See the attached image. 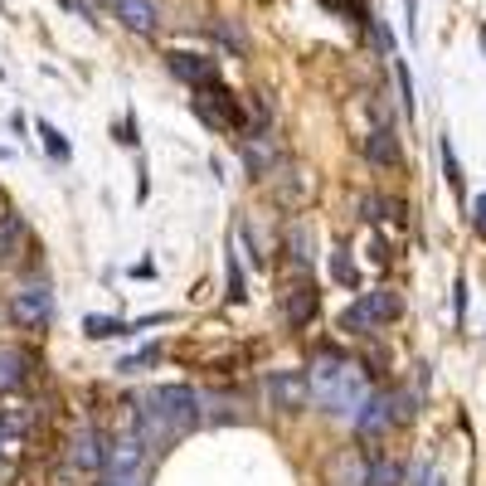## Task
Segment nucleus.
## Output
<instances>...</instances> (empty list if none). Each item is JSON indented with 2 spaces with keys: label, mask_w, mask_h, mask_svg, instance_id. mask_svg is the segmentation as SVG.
Here are the masks:
<instances>
[{
  "label": "nucleus",
  "mask_w": 486,
  "mask_h": 486,
  "mask_svg": "<svg viewBox=\"0 0 486 486\" xmlns=\"http://www.w3.org/2000/svg\"><path fill=\"white\" fill-rule=\"evenodd\" d=\"M306 379H312V399L322 409H331V413H360L365 399H370V379H365V370L350 365V360H340L336 350L316 355Z\"/></svg>",
  "instance_id": "f257e3e1"
},
{
  "label": "nucleus",
  "mask_w": 486,
  "mask_h": 486,
  "mask_svg": "<svg viewBox=\"0 0 486 486\" xmlns=\"http://www.w3.org/2000/svg\"><path fill=\"white\" fill-rule=\"evenodd\" d=\"M141 404L156 409L161 419L171 423V433H190L195 423H205V419H199V394H195V389H185V384L146 389V394H141Z\"/></svg>",
  "instance_id": "f03ea898"
},
{
  "label": "nucleus",
  "mask_w": 486,
  "mask_h": 486,
  "mask_svg": "<svg viewBox=\"0 0 486 486\" xmlns=\"http://www.w3.org/2000/svg\"><path fill=\"white\" fill-rule=\"evenodd\" d=\"M404 419H413V394L384 389V394H370V399H365V409L355 413V433L375 437V433H384L389 423H404Z\"/></svg>",
  "instance_id": "7ed1b4c3"
},
{
  "label": "nucleus",
  "mask_w": 486,
  "mask_h": 486,
  "mask_svg": "<svg viewBox=\"0 0 486 486\" xmlns=\"http://www.w3.org/2000/svg\"><path fill=\"white\" fill-rule=\"evenodd\" d=\"M399 312H404V302H399L394 292H384V287H379V292H365V297L355 302V306H346L340 326L360 336V331H375V326H389V322H399Z\"/></svg>",
  "instance_id": "20e7f679"
},
{
  "label": "nucleus",
  "mask_w": 486,
  "mask_h": 486,
  "mask_svg": "<svg viewBox=\"0 0 486 486\" xmlns=\"http://www.w3.org/2000/svg\"><path fill=\"white\" fill-rule=\"evenodd\" d=\"M146 453L151 447L141 443V437H122V443H112V457H108V482H127V486H141V477H146Z\"/></svg>",
  "instance_id": "39448f33"
},
{
  "label": "nucleus",
  "mask_w": 486,
  "mask_h": 486,
  "mask_svg": "<svg viewBox=\"0 0 486 486\" xmlns=\"http://www.w3.org/2000/svg\"><path fill=\"white\" fill-rule=\"evenodd\" d=\"M268 399H272V409L292 413L312 399V379H306V370H278V375H268Z\"/></svg>",
  "instance_id": "423d86ee"
},
{
  "label": "nucleus",
  "mask_w": 486,
  "mask_h": 486,
  "mask_svg": "<svg viewBox=\"0 0 486 486\" xmlns=\"http://www.w3.org/2000/svg\"><path fill=\"white\" fill-rule=\"evenodd\" d=\"M10 316H15L20 326H30V331H44L54 322V297L44 287H20L15 302H10Z\"/></svg>",
  "instance_id": "0eeeda50"
},
{
  "label": "nucleus",
  "mask_w": 486,
  "mask_h": 486,
  "mask_svg": "<svg viewBox=\"0 0 486 486\" xmlns=\"http://www.w3.org/2000/svg\"><path fill=\"white\" fill-rule=\"evenodd\" d=\"M165 68H171L181 83H190V88H215L219 83V58H205V54H165Z\"/></svg>",
  "instance_id": "6e6552de"
},
{
  "label": "nucleus",
  "mask_w": 486,
  "mask_h": 486,
  "mask_svg": "<svg viewBox=\"0 0 486 486\" xmlns=\"http://www.w3.org/2000/svg\"><path fill=\"white\" fill-rule=\"evenodd\" d=\"M74 467H83V472H98V467H108V457H112V447H108V437H102L98 429H83L78 437H74Z\"/></svg>",
  "instance_id": "1a4fd4ad"
},
{
  "label": "nucleus",
  "mask_w": 486,
  "mask_h": 486,
  "mask_svg": "<svg viewBox=\"0 0 486 486\" xmlns=\"http://www.w3.org/2000/svg\"><path fill=\"white\" fill-rule=\"evenodd\" d=\"M117 20H122L127 30H137V34H156V5H151V0H117Z\"/></svg>",
  "instance_id": "9d476101"
},
{
  "label": "nucleus",
  "mask_w": 486,
  "mask_h": 486,
  "mask_svg": "<svg viewBox=\"0 0 486 486\" xmlns=\"http://www.w3.org/2000/svg\"><path fill=\"white\" fill-rule=\"evenodd\" d=\"M360 151H365L375 165H399V137L389 132V127H375V132L360 141Z\"/></svg>",
  "instance_id": "9b49d317"
},
{
  "label": "nucleus",
  "mask_w": 486,
  "mask_h": 486,
  "mask_svg": "<svg viewBox=\"0 0 486 486\" xmlns=\"http://www.w3.org/2000/svg\"><path fill=\"white\" fill-rule=\"evenodd\" d=\"M199 419L205 423H239L243 413H239V399H229V394H199Z\"/></svg>",
  "instance_id": "f8f14e48"
},
{
  "label": "nucleus",
  "mask_w": 486,
  "mask_h": 486,
  "mask_svg": "<svg viewBox=\"0 0 486 486\" xmlns=\"http://www.w3.org/2000/svg\"><path fill=\"white\" fill-rule=\"evenodd\" d=\"M243 165H248V175L272 171V165H278V141H272V137H253L243 146Z\"/></svg>",
  "instance_id": "ddd939ff"
},
{
  "label": "nucleus",
  "mask_w": 486,
  "mask_h": 486,
  "mask_svg": "<svg viewBox=\"0 0 486 486\" xmlns=\"http://www.w3.org/2000/svg\"><path fill=\"white\" fill-rule=\"evenodd\" d=\"M30 375V360L20 350H0V394H10V389H20Z\"/></svg>",
  "instance_id": "4468645a"
},
{
  "label": "nucleus",
  "mask_w": 486,
  "mask_h": 486,
  "mask_svg": "<svg viewBox=\"0 0 486 486\" xmlns=\"http://www.w3.org/2000/svg\"><path fill=\"white\" fill-rule=\"evenodd\" d=\"M312 316H316V292H312V287L287 292V322H292V326H306Z\"/></svg>",
  "instance_id": "2eb2a0df"
},
{
  "label": "nucleus",
  "mask_w": 486,
  "mask_h": 486,
  "mask_svg": "<svg viewBox=\"0 0 486 486\" xmlns=\"http://www.w3.org/2000/svg\"><path fill=\"white\" fill-rule=\"evenodd\" d=\"M404 482V467H399V462H370V467H365V486H399Z\"/></svg>",
  "instance_id": "dca6fc26"
},
{
  "label": "nucleus",
  "mask_w": 486,
  "mask_h": 486,
  "mask_svg": "<svg viewBox=\"0 0 486 486\" xmlns=\"http://www.w3.org/2000/svg\"><path fill=\"white\" fill-rule=\"evenodd\" d=\"M20 239H25V224H20V215H0V258L20 253Z\"/></svg>",
  "instance_id": "f3484780"
},
{
  "label": "nucleus",
  "mask_w": 486,
  "mask_h": 486,
  "mask_svg": "<svg viewBox=\"0 0 486 486\" xmlns=\"http://www.w3.org/2000/svg\"><path fill=\"white\" fill-rule=\"evenodd\" d=\"M30 423H34V413H30V409H0V433H5L10 443H15V437L25 433Z\"/></svg>",
  "instance_id": "a211bd4d"
},
{
  "label": "nucleus",
  "mask_w": 486,
  "mask_h": 486,
  "mask_svg": "<svg viewBox=\"0 0 486 486\" xmlns=\"http://www.w3.org/2000/svg\"><path fill=\"white\" fill-rule=\"evenodd\" d=\"M83 331H88V336L93 340H108V336H127V331H132V326H127V322H117V316H88V322H83Z\"/></svg>",
  "instance_id": "6ab92c4d"
},
{
  "label": "nucleus",
  "mask_w": 486,
  "mask_h": 486,
  "mask_svg": "<svg viewBox=\"0 0 486 486\" xmlns=\"http://www.w3.org/2000/svg\"><path fill=\"white\" fill-rule=\"evenodd\" d=\"M215 40L224 44L229 54H243L248 49V40H243V30L234 25V20H215Z\"/></svg>",
  "instance_id": "aec40b11"
},
{
  "label": "nucleus",
  "mask_w": 486,
  "mask_h": 486,
  "mask_svg": "<svg viewBox=\"0 0 486 486\" xmlns=\"http://www.w3.org/2000/svg\"><path fill=\"white\" fill-rule=\"evenodd\" d=\"M287 248L297 253V268H312V234H306V224H292Z\"/></svg>",
  "instance_id": "412c9836"
},
{
  "label": "nucleus",
  "mask_w": 486,
  "mask_h": 486,
  "mask_svg": "<svg viewBox=\"0 0 486 486\" xmlns=\"http://www.w3.org/2000/svg\"><path fill=\"white\" fill-rule=\"evenodd\" d=\"M40 137H44V151H49V156H58V161H68V156H74V146L64 141V132H58L54 122H40Z\"/></svg>",
  "instance_id": "4be33fe9"
},
{
  "label": "nucleus",
  "mask_w": 486,
  "mask_h": 486,
  "mask_svg": "<svg viewBox=\"0 0 486 486\" xmlns=\"http://www.w3.org/2000/svg\"><path fill=\"white\" fill-rule=\"evenodd\" d=\"M437 151H443V175H447V185L457 190V195H467V185H462V165H457V156H453V141H437Z\"/></svg>",
  "instance_id": "5701e85b"
},
{
  "label": "nucleus",
  "mask_w": 486,
  "mask_h": 486,
  "mask_svg": "<svg viewBox=\"0 0 486 486\" xmlns=\"http://www.w3.org/2000/svg\"><path fill=\"white\" fill-rule=\"evenodd\" d=\"M156 360H161V346H146L141 355H127L117 370H122V375H137V370H146V365H156Z\"/></svg>",
  "instance_id": "b1692460"
},
{
  "label": "nucleus",
  "mask_w": 486,
  "mask_h": 486,
  "mask_svg": "<svg viewBox=\"0 0 486 486\" xmlns=\"http://www.w3.org/2000/svg\"><path fill=\"white\" fill-rule=\"evenodd\" d=\"M229 297H234V302H243V297H248V292H243V268H239V253L229 258Z\"/></svg>",
  "instance_id": "393cba45"
},
{
  "label": "nucleus",
  "mask_w": 486,
  "mask_h": 486,
  "mask_svg": "<svg viewBox=\"0 0 486 486\" xmlns=\"http://www.w3.org/2000/svg\"><path fill=\"white\" fill-rule=\"evenodd\" d=\"M472 229H477L482 239H486V195H477V199H472Z\"/></svg>",
  "instance_id": "a878e982"
},
{
  "label": "nucleus",
  "mask_w": 486,
  "mask_h": 486,
  "mask_svg": "<svg viewBox=\"0 0 486 486\" xmlns=\"http://www.w3.org/2000/svg\"><path fill=\"white\" fill-rule=\"evenodd\" d=\"M379 209H384V199H375V195H370V199H360V219H365V224L384 219V215H379Z\"/></svg>",
  "instance_id": "bb28decb"
},
{
  "label": "nucleus",
  "mask_w": 486,
  "mask_h": 486,
  "mask_svg": "<svg viewBox=\"0 0 486 486\" xmlns=\"http://www.w3.org/2000/svg\"><path fill=\"white\" fill-rule=\"evenodd\" d=\"M331 272H336L340 282H355V272H350V263H346V258H336V263H331Z\"/></svg>",
  "instance_id": "cd10ccee"
},
{
  "label": "nucleus",
  "mask_w": 486,
  "mask_h": 486,
  "mask_svg": "<svg viewBox=\"0 0 486 486\" xmlns=\"http://www.w3.org/2000/svg\"><path fill=\"white\" fill-rule=\"evenodd\" d=\"M413 10H419V0H404V20H409V40H419V25H413Z\"/></svg>",
  "instance_id": "c85d7f7f"
},
{
  "label": "nucleus",
  "mask_w": 486,
  "mask_h": 486,
  "mask_svg": "<svg viewBox=\"0 0 486 486\" xmlns=\"http://www.w3.org/2000/svg\"><path fill=\"white\" fill-rule=\"evenodd\" d=\"M453 302H457V322H462V316H467V282H457V297Z\"/></svg>",
  "instance_id": "c756f323"
},
{
  "label": "nucleus",
  "mask_w": 486,
  "mask_h": 486,
  "mask_svg": "<svg viewBox=\"0 0 486 486\" xmlns=\"http://www.w3.org/2000/svg\"><path fill=\"white\" fill-rule=\"evenodd\" d=\"M10 447H15V443H10V437H5V433H0V453H10Z\"/></svg>",
  "instance_id": "7c9ffc66"
},
{
  "label": "nucleus",
  "mask_w": 486,
  "mask_h": 486,
  "mask_svg": "<svg viewBox=\"0 0 486 486\" xmlns=\"http://www.w3.org/2000/svg\"><path fill=\"white\" fill-rule=\"evenodd\" d=\"M482 49H486V30H482Z\"/></svg>",
  "instance_id": "2f4dec72"
},
{
  "label": "nucleus",
  "mask_w": 486,
  "mask_h": 486,
  "mask_svg": "<svg viewBox=\"0 0 486 486\" xmlns=\"http://www.w3.org/2000/svg\"><path fill=\"white\" fill-rule=\"evenodd\" d=\"M102 5H117V0H102Z\"/></svg>",
  "instance_id": "473e14b6"
},
{
  "label": "nucleus",
  "mask_w": 486,
  "mask_h": 486,
  "mask_svg": "<svg viewBox=\"0 0 486 486\" xmlns=\"http://www.w3.org/2000/svg\"><path fill=\"white\" fill-rule=\"evenodd\" d=\"M429 486H443V482H429Z\"/></svg>",
  "instance_id": "72a5a7b5"
}]
</instances>
